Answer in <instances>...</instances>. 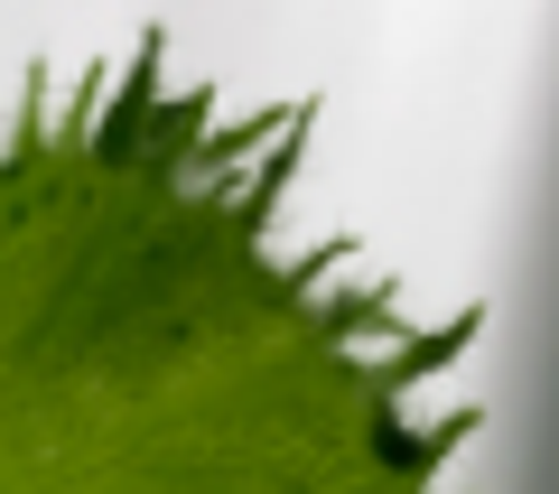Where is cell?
<instances>
[{
  "label": "cell",
  "instance_id": "cell-1",
  "mask_svg": "<svg viewBox=\"0 0 559 494\" xmlns=\"http://www.w3.org/2000/svg\"><path fill=\"white\" fill-rule=\"evenodd\" d=\"M318 94L234 113L140 28L28 66L0 131V494H513L476 485L485 298L345 280L355 224L280 234Z\"/></svg>",
  "mask_w": 559,
  "mask_h": 494
}]
</instances>
